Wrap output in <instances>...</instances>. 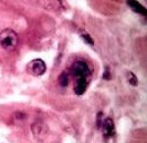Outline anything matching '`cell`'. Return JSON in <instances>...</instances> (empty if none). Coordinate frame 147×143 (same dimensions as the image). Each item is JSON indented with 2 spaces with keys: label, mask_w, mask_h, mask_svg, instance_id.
Listing matches in <instances>:
<instances>
[{
  "label": "cell",
  "mask_w": 147,
  "mask_h": 143,
  "mask_svg": "<svg viewBox=\"0 0 147 143\" xmlns=\"http://www.w3.org/2000/svg\"><path fill=\"white\" fill-rule=\"evenodd\" d=\"M19 43V37L15 30L5 28L0 32V46L6 51H13Z\"/></svg>",
  "instance_id": "1"
},
{
  "label": "cell",
  "mask_w": 147,
  "mask_h": 143,
  "mask_svg": "<svg viewBox=\"0 0 147 143\" xmlns=\"http://www.w3.org/2000/svg\"><path fill=\"white\" fill-rule=\"evenodd\" d=\"M71 74L77 78H87L90 76L91 72L86 62L84 60H77L76 62H74L72 67H71Z\"/></svg>",
  "instance_id": "2"
},
{
  "label": "cell",
  "mask_w": 147,
  "mask_h": 143,
  "mask_svg": "<svg viewBox=\"0 0 147 143\" xmlns=\"http://www.w3.org/2000/svg\"><path fill=\"white\" fill-rule=\"evenodd\" d=\"M30 130H32L34 137L35 139L39 140V141H42V140H44L48 136V133H49L48 125L44 121L40 120L35 121L32 125V127H30Z\"/></svg>",
  "instance_id": "3"
},
{
  "label": "cell",
  "mask_w": 147,
  "mask_h": 143,
  "mask_svg": "<svg viewBox=\"0 0 147 143\" xmlns=\"http://www.w3.org/2000/svg\"><path fill=\"white\" fill-rule=\"evenodd\" d=\"M27 72L34 77H40L46 72V65L41 59H34L27 65Z\"/></svg>",
  "instance_id": "4"
},
{
  "label": "cell",
  "mask_w": 147,
  "mask_h": 143,
  "mask_svg": "<svg viewBox=\"0 0 147 143\" xmlns=\"http://www.w3.org/2000/svg\"><path fill=\"white\" fill-rule=\"evenodd\" d=\"M102 132L105 137V139H109V138L113 137L116 133L115 130V125H114V121L111 118H106L103 120V123L101 125Z\"/></svg>",
  "instance_id": "5"
},
{
  "label": "cell",
  "mask_w": 147,
  "mask_h": 143,
  "mask_svg": "<svg viewBox=\"0 0 147 143\" xmlns=\"http://www.w3.org/2000/svg\"><path fill=\"white\" fill-rule=\"evenodd\" d=\"M87 86H88V80H87V78H77L75 82V85H74V91H75L76 95L82 96L86 91Z\"/></svg>",
  "instance_id": "6"
},
{
  "label": "cell",
  "mask_w": 147,
  "mask_h": 143,
  "mask_svg": "<svg viewBox=\"0 0 147 143\" xmlns=\"http://www.w3.org/2000/svg\"><path fill=\"white\" fill-rule=\"evenodd\" d=\"M28 116L26 113L22 111H16L15 113L12 115V121L14 125H22L27 120Z\"/></svg>",
  "instance_id": "7"
},
{
  "label": "cell",
  "mask_w": 147,
  "mask_h": 143,
  "mask_svg": "<svg viewBox=\"0 0 147 143\" xmlns=\"http://www.w3.org/2000/svg\"><path fill=\"white\" fill-rule=\"evenodd\" d=\"M127 5L132 9L136 13L141 14V15L145 16L146 15V9L141 5L140 3L136 1H127Z\"/></svg>",
  "instance_id": "8"
},
{
  "label": "cell",
  "mask_w": 147,
  "mask_h": 143,
  "mask_svg": "<svg viewBox=\"0 0 147 143\" xmlns=\"http://www.w3.org/2000/svg\"><path fill=\"white\" fill-rule=\"evenodd\" d=\"M58 82H59V85L62 87L68 86L69 82H70V78H69L67 72H62V73H61V75L59 76V78H58Z\"/></svg>",
  "instance_id": "9"
},
{
  "label": "cell",
  "mask_w": 147,
  "mask_h": 143,
  "mask_svg": "<svg viewBox=\"0 0 147 143\" xmlns=\"http://www.w3.org/2000/svg\"><path fill=\"white\" fill-rule=\"evenodd\" d=\"M127 78L129 80V83L132 86H136L137 83H138V80H137L136 76L134 75L132 72H127Z\"/></svg>",
  "instance_id": "10"
},
{
  "label": "cell",
  "mask_w": 147,
  "mask_h": 143,
  "mask_svg": "<svg viewBox=\"0 0 147 143\" xmlns=\"http://www.w3.org/2000/svg\"><path fill=\"white\" fill-rule=\"evenodd\" d=\"M102 117H103V113L102 112H99L97 114V118H96V127H101V125L103 123V120H102Z\"/></svg>",
  "instance_id": "11"
},
{
  "label": "cell",
  "mask_w": 147,
  "mask_h": 143,
  "mask_svg": "<svg viewBox=\"0 0 147 143\" xmlns=\"http://www.w3.org/2000/svg\"><path fill=\"white\" fill-rule=\"evenodd\" d=\"M82 37L84 38V40L86 43H88V44H90V45H93L94 44V42H93V39L91 38L90 36H89L87 33H84V34H82Z\"/></svg>",
  "instance_id": "12"
},
{
  "label": "cell",
  "mask_w": 147,
  "mask_h": 143,
  "mask_svg": "<svg viewBox=\"0 0 147 143\" xmlns=\"http://www.w3.org/2000/svg\"><path fill=\"white\" fill-rule=\"evenodd\" d=\"M102 78H103L104 80H111V73H110V70H109V68L105 69V72H104L103 77H102Z\"/></svg>",
  "instance_id": "13"
}]
</instances>
